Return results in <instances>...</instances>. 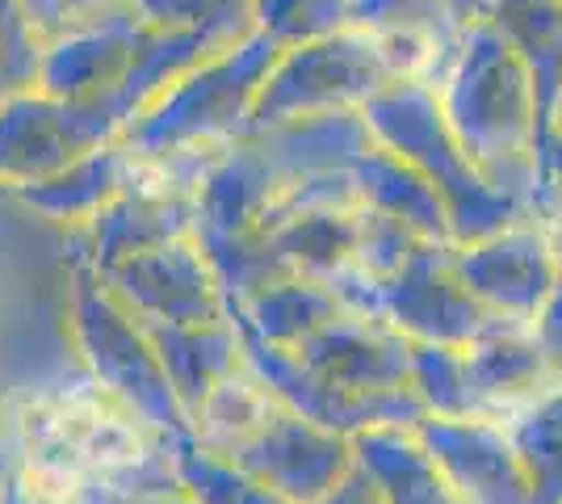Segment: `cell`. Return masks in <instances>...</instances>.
<instances>
[{
  "label": "cell",
  "instance_id": "6",
  "mask_svg": "<svg viewBox=\"0 0 562 504\" xmlns=\"http://www.w3.org/2000/svg\"><path fill=\"white\" fill-rule=\"evenodd\" d=\"M453 248L458 244L424 240L391 278H366L361 269L345 265L324 287L357 312L386 320L416 345H467L492 324L495 312L483 307L453 273Z\"/></svg>",
  "mask_w": 562,
  "mask_h": 504
},
{
  "label": "cell",
  "instance_id": "17",
  "mask_svg": "<svg viewBox=\"0 0 562 504\" xmlns=\"http://www.w3.org/2000/svg\"><path fill=\"white\" fill-rule=\"evenodd\" d=\"M139 320V315H135ZM156 358L165 366L168 383L177 391L181 408L193 412L202 404V395L211 391L223 374H232L244 361L239 328L235 320L223 324H168V320H139Z\"/></svg>",
  "mask_w": 562,
  "mask_h": 504
},
{
  "label": "cell",
  "instance_id": "10",
  "mask_svg": "<svg viewBox=\"0 0 562 504\" xmlns=\"http://www.w3.org/2000/svg\"><path fill=\"white\" fill-rule=\"evenodd\" d=\"M93 278L139 320H168V324H223V320H232V303L218 287L206 253L193 240V232L168 244H156L147 253H135V257H122Z\"/></svg>",
  "mask_w": 562,
  "mask_h": 504
},
{
  "label": "cell",
  "instance_id": "22",
  "mask_svg": "<svg viewBox=\"0 0 562 504\" xmlns=\"http://www.w3.org/2000/svg\"><path fill=\"white\" fill-rule=\"evenodd\" d=\"M499 425L533 483V504H562V379L499 416Z\"/></svg>",
  "mask_w": 562,
  "mask_h": 504
},
{
  "label": "cell",
  "instance_id": "15",
  "mask_svg": "<svg viewBox=\"0 0 562 504\" xmlns=\"http://www.w3.org/2000/svg\"><path fill=\"white\" fill-rule=\"evenodd\" d=\"M349 25L374 43L395 80H416L432 93L470 30L446 0H349Z\"/></svg>",
  "mask_w": 562,
  "mask_h": 504
},
{
  "label": "cell",
  "instance_id": "32",
  "mask_svg": "<svg viewBox=\"0 0 562 504\" xmlns=\"http://www.w3.org/2000/svg\"><path fill=\"white\" fill-rule=\"evenodd\" d=\"M446 4L458 18H467V22H483V18H492L495 0H446Z\"/></svg>",
  "mask_w": 562,
  "mask_h": 504
},
{
  "label": "cell",
  "instance_id": "9",
  "mask_svg": "<svg viewBox=\"0 0 562 504\" xmlns=\"http://www.w3.org/2000/svg\"><path fill=\"white\" fill-rule=\"evenodd\" d=\"M235 328H239V345H244V366L278 395L285 408L315 421V425H324V429L345 433V437L361 429H382V425L412 429L424 416V404L416 391H345V387L324 383L319 374H311L290 349L269 345L248 324L235 320Z\"/></svg>",
  "mask_w": 562,
  "mask_h": 504
},
{
  "label": "cell",
  "instance_id": "35",
  "mask_svg": "<svg viewBox=\"0 0 562 504\" xmlns=\"http://www.w3.org/2000/svg\"><path fill=\"white\" fill-rule=\"evenodd\" d=\"M0 471H4V462H0Z\"/></svg>",
  "mask_w": 562,
  "mask_h": 504
},
{
  "label": "cell",
  "instance_id": "7",
  "mask_svg": "<svg viewBox=\"0 0 562 504\" xmlns=\"http://www.w3.org/2000/svg\"><path fill=\"white\" fill-rule=\"evenodd\" d=\"M71 336L89 374L105 391H114L122 404H131L168 437H193L189 412L181 408L143 324L97 282L85 261L76 265L71 287Z\"/></svg>",
  "mask_w": 562,
  "mask_h": 504
},
{
  "label": "cell",
  "instance_id": "24",
  "mask_svg": "<svg viewBox=\"0 0 562 504\" xmlns=\"http://www.w3.org/2000/svg\"><path fill=\"white\" fill-rule=\"evenodd\" d=\"M252 25L281 47H299L349 25V0H248Z\"/></svg>",
  "mask_w": 562,
  "mask_h": 504
},
{
  "label": "cell",
  "instance_id": "1",
  "mask_svg": "<svg viewBox=\"0 0 562 504\" xmlns=\"http://www.w3.org/2000/svg\"><path fill=\"white\" fill-rule=\"evenodd\" d=\"M4 467L47 504H139L181 488L172 441L93 374L4 404Z\"/></svg>",
  "mask_w": 562,
  "mask_h": 504
},
{
  "label": "cell",
  "instance_id": "13",
  "mask_svg": "<svg viewBox=\"0 0 562 504\" xmlns=\"http://www.w3.org/2000/svg\"><path fill=\"white\" fill-rule=\"evenodd\" d=\"M412 345L386 320L340 303L328 320L303 333L290 354L311 374L345 391H412Z\"/></svg>",
  "mask_w": 562,
  "mask_h": 504
},
{
  "label": "cell",
  "instance_id": "23",
  "mask_svg": "<svg viewBox=\"0 0 562 504\" xmlns=\"http://www.w3.org/2000/svg\"><path fill=\"white\" fill-rule=\"evenodd\" d=\"M172 462H177V480L198 504H294L257 475H248L244 467H235L232 458L214 455L206 446H198L193 437L172 441Z\"/></svg>",
  "mask_w": 562,
  "mask_h": 504
},
{
  "label": "cell",
  "instance_id": "21",
  "mask_svg": "<svg viewBox=\"0 0 562 504\" xmlns=\"http://www.w3.org/2000/svg\"><path fill=\"white\" fill-rule=\"evenodd\" d=\"M352 177H357L361 198H366L370 206L403 219L416 236L437 240V244H458L453 240V223H449V211H446V202H441V193L432 190L407 160H398L395 152H386L378 139L357 156Z\"/></svg>",
  "mask_w": 562,
  "mask_h": 504
},
{
  "label": "cell",
  "instance_id": "34",
  "mask_svg": "<svg viewBox=\"0 0 562 504\" xmlns=\"http://www.w3.org/2000/svg\"><path fill=\"white\" fill-rule=\"evenodd\" d=\"M554 126H559V135H562V101H559V119H554Z\"/></svg>",
  "mask_w": 562,
  "mask_h": 504
},
{
  "label": "cell",
  "instance_id": "2",
  "mask_svg": "<svg viewBox=\"0 0 562 504\" xmlns=\"http://www.w3.org/2000/svg\"><path fill=\"white\" fill-rule=\"evenodd\" d=\"M437 105L483 181L529 206L546 177L538 89L487 18L470 22L453 68L437 85Z\"/></svg>",
  "mask_w": 562,
  "mask_h": 504
},
{
  "label": "cell",
  "instance_id": "25",
  "mask_svg": "<svg viewBox=\"0 0 562 504\" xmlns=\"http://www.w3.org/2000/svg\"><path fill=\"white\" fill-rule=\"evenodd\" d=\"M424 244L403 219L378 211L370 202H361L357 211V240H352V269H361L366 278H391L412 261V253Z\"/></svg>",
  "mask_w": 562,
  "mask_h": 504
},
{
  "label": "cell",
  "instance_id": "28",
  "mask_svg": "<svg viewBox=\"0 0 562 504\" xmlns=\"http://www.w3.org/2000/svg\"><path fill=\"white\" fill-rule=\"evenodd\" d=\"M529 324H533V336H538L541 354L550 361L554 379H562V278L554 282V290L546 294V303H541L538 315H533Z\"/></svg>",
  "mask_w": 562,
  "mask_h": 504
},
{
  "label": "cell",
  "instance_id": "29",
  "mask_svg": "<svg viewBox=\"0 0 562 504\" xmlns=\"http://www.w3.org/2000/svg\"><path fill=\"white\" fill-rule=\"evenodd\" d=\"M315 504H386V501H382V492L374 488V480L361 471V462H352L349 475L336 483L328 496H319Z\"/></svg>",
  "mask_w": 562,
  "mask_h": 504
},
{
  "label": "cell",
  "instance_id": "18",
  "mask_svg": "<svg viewBox=\"0 0 562 504\" xmlns=\"http://www.w3.org/2000/svg\"><path fill=\"white\" fill-rule=\"evenodd\" d=\"M352 455L386 504H467L437 467V458L424 450L416 429L382 425L352 433Z\"/></svg>",
  "mask_w": 562,
  "mask_h": 504
},
{
  "label": "cell",
  "instance_id": "12",
  "mask_svg": "<svg viewBox=\"0 0 562 504\" xmlns=\"http://www.w3.org/2000/svg\"><path fill=\"white\" fill-rule=\"evenodd\" d=\"M223 458H232L235 467H244L248 475H257L294 504H315L319 496H328L357 462L352 437L324 429L285 404H278V412L252 437H244Z\"/></svg>",
  "mask_w": 562,
  "mask_h": 504
},
{
  "label": "cell",
  "instance_id": "4",
  "mask_svg": "<svg viewBox=\"0 0 562 504\" xmlns=\"http://www.w3.org/2000/svg\"><path fill=\"white\" fill-rule=\"evenodd\" d=\"M361 119L378 144L395 152L398 160H407L441 193L458 244L483 240L516 219H529L525 202L492 190L483 181V172L470 165V156L453 139L446 114L437 105V93L428 85H416V80L386 85L382 93L361 105Z\"/></svg>",
  "mask_w": 562,
  "mask_h": 504
},
{
  "label": "cell",
  "instance_id": "19",
  "mask_svg": "<svg viewBox=\"0 0 562 504\" xmlns=\"http://www.w3.org/2000/svg\"><path fill=\"white\" fill-rule=\"evenodd\" d=\"M487 22L504 34V43L520 55L538 89L541 147L559 135L562 101V0H495Z\"/></svg>",
  "mask_w": 562,
  "mask_h": 504
},
{
  "label": "cell",
  "instance_id": "5",
  "mask_svg": "<svg viewBox=\"0 0 562 504\" xmlns=\"http://www.w3.org/2000/svg\"><path fill=\"white\" fill-rule=\"evenodd\" d=\"M554 379L529 320L495 315L467 345H412V391L432 416L499 421Z\"/></svg>",
  "mask_w": 562,
  "mask_h": 504
},
{
  "label": "cell",
  "instance_id": "26",
  "mask_svg": "<svg viewBox=\"0 0 562 504\" xmlns=\"http://www.w3.org/2000/svg\"><path fill=\"white\" fill-rule=\"evenodd\" d=\"M47 38L25 18L22 0H0V105L34 89Z\"/></svg>",
  "mask_w": 562,
  "mask_h": 504
},
{
  "label": "cell",
  "instance_id": "20",
  "mask_svg": "<svg viewBox=\"0 0 562 504\" xmlns=\"http://www.w3.org/2000/svg\"><path fill=\"white\" fill-rule=\"evenodd\" d=\"M126 177H131V152L122 144H105L93 147L80 160H71L68 168H59L47 181L13 186L9 193L22 206H30L34 215L50 219V223H64V227H80L105 202H114L117 193L126 190Z\"/></svg>",
  "mask_w": 562,
  "mask_h": 504
},
{
  "label": "cell",
  "instance_id": "11",
  "mask_svg": "<svg viewBox=\"0 0 562 504\" xmlns=\"http://www.w3.org/2000/svg\"><path fill=\"white\" fill-rule=\"evenodd\" d=\"M156 30L160 25L139 18L135 4L122 0L89 22L47 38L34 89L55 101H89V97L114 93L117 85L135 72V64Z\"/></svg>",
  "mask_w": 562,
  "mask_h": 504
},
{
  "label": "cell",
  "instance_id": "16",
  "mask_svg": "<svg viewBox=\"0 0 562 504\" xmlns=\"http://www.w3.org/2000/svg\"><path fill=\"white\" fill-rule=\"evenodd\" d=\"M412 429L467 504H533V483L499 421L424 412Z\"/></svg>",
  "mask_w": 562,
  "mask_h": 504
},
{
  "label": "cell",
  "instance_id": "31",
  "mask_svg": "<svg viewBox=\"0 0 562 504\" xmlns=\"http://www.w3.org/2000/svg\"><path fill=\"white\" fill-rule=\"evenodd\" d=\"M0 504H47V501H38L34 492H25L22 483H18V475L4 467L0 471Z\"/></svg>",
  "mask_w": 562,
  "mask_h": 504
},
{
  "label": "cell",
  "instance_id": "14",
  "mask_svg": "<svg viewBox=\"0 0 562 504\" xmlns=\"http://www.w3.org/2000/svg\"><path fill=\"white\" fill-rule=\"evenodd\" d=\"M453 273L462 287L508 320H533L546 294L559 282V265L538 219H516L483 240L453 248Z\"/></svg>",
  "mask_w": 562,
  "mask_h": 504
},
{
  "label": "cell",
  "instance_id": "8",
  "mask_svg": "<svg viewBox=\"0 0 562 504\" xmlns=\"http://www.w3.org/2000/svg\"><path fill=\"white\" fill-rule=\"evenodd\" d=\"M386 85H395V76L382 64L374 43L361 30L345 25L336 34L311 38L299 47H281L252 101L248 131L361 110Z\"/></svg>",
  "mask_w": 562,
  "mask_h": 504
},
{
  "label": "cell",
  "instance_id": "3",
  "mask_svg": "<svg viewBox=\"0 0 562 504\" xmlns=\"http://www.w3.org/2000/svg\"><path fill=\"white\" fill-rule=\"evenodd\" d=\"M281 55L265 30H248L227 47L211 51L189 72H181L139 119L126 126L117 144L131 156H168L189 147H227L248 135V114L265 76Z\"/></svg>",
  "mask_w": 562,
  "mask_h": 504
},
{
  "label": "cell",
  "instance_id": "30",
  "mask_svg": "<svg viewBox=\"0 0 562 504\" xmlns=\"http://www.w3.org/2000/svg\"><path fill=\"white\" fill-rule=\"evenodd\" d=\"M126 4H135V13L147 18L151 25H193L186 22L181 0H126Z\"/></svg>",
  "mask_w": 562,
  "mask_h": 504
},
{
  "label": "cell",
  "instance_id": "27",
  "mask_svg": "<svg viewBox=\"0 0 562 504\" xmlns=\"http://www.w3.org/2000/svg\"><path fill=\"white\" fill-rule=\"evenodd\" d=\"M22 4H25V18L34 22V30H38L43 38H55V34L89 22V18L114 9L122 0H22Z\"/></svg>",
  "mask_w": 562,
  "mask_h": 504
},
{
  "label": "cell",
  "instance_id": "33",
  "mask_svg": "<svg viewBox=\"0 0 562 504\" xmlns=\"http://www.w3.org/2000/svg\"><path fill=\"white\" fill-rule=\"evenodd\" d=\"M139 504H198L193 496H189L186 488H172V492H160V496H147V501Z\"/></svg>",
  "mask_w": 562,
  "mask_h": 504
}]
</instances>
